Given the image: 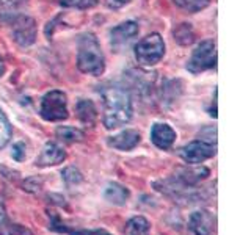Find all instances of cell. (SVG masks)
<instances>
[{"label":"cell","mask_w":251,"mask_h":235,"mask_svg":"<svg viewBox=\"0 0 251 235\" xmlns=\"http://www.w3.org/2000/svg\"><path fill=\"white\" fill-rule=\"evenodd\" d=\"M104 99V125L108 129H116L127 124L132 119V97L130 93L123 86H110L102 91Z\"/></svg>","instance_id":"1"},{"label":"cell","mask_w":251,"mask_h":235,"mask_svg":"<svg viewBox=\"0 0 251 235\" xmlns=\"http://www.w3.org/2000/svg\"><path fill=\"white\" fill-rule=\"evenodd\" d=\"M77 68L83 74L98 77L105 70V57L102 53L99 41L93 33H86L78 41Z\"/></svg>","instance_id":"2"},{"label":"cell","mask_w":251,"mask_h":235,"mask_svg":"<svg viewBox=\"0 0 251 235\" xmlns=\"http://www.w3.org/2000/svg\"><path fill=\"white\" fill-rule=\"evenodd\" d=\"M165 55V41L159 33L145 36L135 46V58L141 66H154Z\"/></svg>","instance_id":"3"},{"label":"cell","mask_w":251,"mask_h":235,"mask_svg":"<svg viewBox=\"0 0 251 235\" xmlns=\"http://www.w3.org/2000/svg\"><path fill=\"white\" fill-rule=\"evenodd\" d=\"M39 115L44 121L57 122L68 119V100L66 94L63 91L53 90L49 91L41 100V107H39Z\"/></svg>","instance_id":"4"},{"label":"cell","mask_w":251,"mask_h":235,"mask_svg":"<svg viewBox=\"0 0 251 235\" xmlns=\"http://www.w3.org/2000/svg\"><path fill=\"white\" fill-rule=\"evenodd\" d=\"M217 65V47L212 39L202 41L193 50L190 60L187 63V69L192 74H200L202 70H207L215 68Z\"/></svg>","instance_id":"5"},{"label":"cell","mask_w":251,"mask_h":235,"mask_svg":"<svg viewBox=\"0 0 251 235\" xmlns=\"http://www.w3.org/2000/svg\"><path fill=\"white\" fill-rule=\"evenodd\" d=\"M215 152H217L215 144L206 143V141H202V140H196L180 149L179 155H180V159L188 164H198V163H202L212 159V157L215 155Z\"/></svg>","instance_id":"6"},{"label":"cell","mask_w":251,"mask_h":235,"mask_svg":"<svg viewBox=\"0 0 251 235\" xmlns=\"http://www.w3.org/2000/svg\"><path fill=\"white\" fill-rule=\"evenodd\" d=\"M13 39L22 47L36 41V22L28 16H16L13 19Z\"/></svg>","instance_id":"7"},{"label":"cell","mask_w":251,"mask_h":235,"mask_svg":"<svg viewBox=\"0 0 251 235\" xmlns=\"http://www.w3.org/2000/svg\"><path fill=\"white\" fill-rule=\"evenodd\" d=\"M215 215L207 210H196L188 218V227L195 235H215Z\"/></svg>","instance_id":"8"},{"label":"cell","mask_w":251,"mask_h":235,"mask_svg":"<svg viewBox=\"0 0 251 235\" xmlns=\"http://www.w3.org/2000/svg\"><path fill=\"white\" fill-rule=\"evenodd\" d=\"M66 160V152L61 146L57 143H47L39 157L36 159L35 164L39 168H47V166H57V164L63 163Z\"/></svg>","instance_id":"9"},{"label":"cell","mask_w":251,"mask_h":235,"mask_svg":"<svg viewBox=\"0 0 251 235\" xmlns=\"http://www.w3.org/2000/svg\"><path fill=\"white\" fill-rule=\"evenodd\" d=\"M138 31L140 28L137 22H133V21L123 22L110 31V41H112V46L121 47L124 44H127L132 38H135L138 35Z\"/></svg>","instance_id":"10"},{"label":"cell","mask_w":251,"mask_h":235,"mask_svg":"<svg viewBox=\"0 0 251 235\" xmlns=\"http://www.w3.org/2000/svg\"><path fill=\"white\" fill-rule=\"evenodd\" d=\"M151 141L155 147L167 151L176 141V132L168 124H154L151 130Z\"/></svg>","instance_id":"11"},{"label":"cell","mask_w":251,"mask_h":235,"mask_svg":"<svg viewBox=\"0 0 251 235\" xmlns=\"http://www.w3.org/2000/svg\"><path fill=\"white\" fill-rule=\"evenodd\" d=\"M0 235H33L28 227L10 219L5 207V198L0 194Z\"/></svg>","instance_id":"12"},{"label":"cell","mask_w":251,"mask_h":235,"mask_svg":"<svg viewBox=\"0 0 251 235\" xmlns=\"http://www.w3.org/2000/svg\"><path fill=\"white\" fill-rule=\"evenodd\" d=\"M141 141V135L137 130H123L120 132L118 135L115 137H110L108 138V146L118 149V151H132L133 147H137L138 143Z\"/></svg>","instance_id":"13"},{"label":"cell","mask_w":251,"mask_h":235,"mask_svg":"<svg viewBox=\"0 0 251 235\" xmlns=\"http://www.w3.org/2000/svg\"><path fill=\"white\" fill-rule=\"evenodd\" d=\"M129 196H130V193L127 188L121 184H116V182H110L105 187V191H104L105 201L113 204V206H124V204L127 202Z\"/></svg>","instance_id":"14"},{"label":"cell","mask_w":251,"mask_h":235,"mask_svg":"<svg viewBox=\"0 0 251 235\" xmlns=\"http://www.w3.org/2000/svg\"><path fill=\"white\" fill-rule=\"evenodd\" d=\"M75 113L85 125H94L98 119V110L96 105L91 100L82 99L75 104Z\"/></svg>","instance_id":"15"},{"label":"cell","mask_w":251,"mask_h":235,"mask_svg":"<svg viewBox=\"0 0 251 235\" xmlns=\"http://www.w3.org/2000/svg\"><path fill=\"white\" fill-rule=\"evenodd\" d=\"M151 231V223L145 216H133L126 224L124 234L126 235H149Z\"/></svg>","instance_id":"16"},{"label":"cell","mask_w":251,"mask_h":235,"mask_svg":"<svg viewBox=\"0 0 251 235\" xmlns=\"http://www.w3.org/2000/svg\"><path fill=\"white\" fill-rule=\"evenodd\" d=\"M27 0H0V19H14Z\"/></svg>","instance_id":"17"},{"label":"cell","mask_w":251,"mask_h":235,"mask_svg":"<svg viewBox=\"0 0 251 235\" xmlns=\"http://www.w3.org/2000/svg\"><path fill=\"white\" fill-rule=\"evenodd\" d=\"M57 138L63 143H78V141L83 140V132L80 129H75V127H58L57 129Z\"/></svg>","instance_id":"18"},{"label":"cell","mask_w":251,"mask_h":235,"mask_svg":"<svg viewBox=\"0 0 251 235\" xmlns=\"http://www.w3.org/2000/svg\"><path fill=\"white\" fill-rule=\"evenodd\" d=\"M173 36L182 46L192 44L195 39V33L190 24H180V25H177V28H175V31H173Z\"/></svg>","instance_id":"19"},{"label":"cell","mask_w":251,"mask_h":235,"mask_svg":"<svg viewBox=\"0 0 251 235\" xmlns=\"http://www.w3.org/2000/svg\"><path fill=\"white\" fill-rule=\"evenodd\" d=\"M210 0H173V3L179 6L180 10L188 11V13H196L204 10L209 5Z\"/></svg>","instance_id":"20"},{"label":"cell","mask_w":251,"mask_h":235,"mask_svg":"<svg viewBox=\"0 0 251 235\" xmlns=\"http://www.w3.org/2000/svg\"><path fill=\"white\" fill-rule=\"evenodd\" d=\"M13 137V129H11V124L8 121V118L5 116V113L0 110V149H3L10 140Z\"/></svg>","instance_id":"21"},{"label":"cell","mask_w":251,"mask_h":235,"mask_svg":"<svg viewBox=\"0 0 251 235\" xmlns=\"http://www.w3.org/2000/svg\"><path fill=\"white\" fill-rule=\"evenodd\" d=\"M61 177L63 180H65V184L68 187H74V185H78V184H82V180H83V176H82V172L78 171L75 166H68L61 171Z\"/></svg>","instance_id":"22"},{"label":"cell","mask_w":251,"mask_h":235,"mask_svg":"<svg viewBox=\"0 0 251 235\" xmlns=\"http://www.w3.org/2000/svg\"><path fill=\"white\" fill-rule=\"evenodd\" d=\"M58 2L66 8H78V10H85V8H91L98 3V0H58Z\"/></svg>","instance_id":"23"},{"label":"cell","mask_w":251,"mask_h":235,"mask_svg":"<svg viewBox=\"0 0 251 235\" xmlns=\"http://www.w3.org/2000/svg\"><path fill=\"white\" fill-rule=\"evenodd\" d=\"M63 234H68V235H112L104 229H75L74 231L68 226H66V229Z\"/></svg>","instance_id":"24"},{"label":"cell","mask_w":251,"mask_h":235,"mask_svg":"<svg viewBox=\"0 0 251 235\" xmlns=\"http://www.w3.org/2000/svg\"><path fill=\"white\" fill-rule=\"evenodd\" d=\"M22 187H24V190L28 191V193H38L39 190H41L43 182L41 180H38L36 177H28V179H25V182L22 184Z\"/></svg>","instance_id":"25"},{"label":"cell","mask_w":251,"mask_h":235,"mask_svg":"<svg viewBox=\"0 0 251 235\" xmlns=\"http://www.w3.org/2000/svg\"><path fill=\"white\" fill-rule=\"evenodd\" d=\"M11 157H13L16 162H22L24 159H25V144H24V143H16V144H13Z\"/></svg>","instance_id":"26"},{"label":"cell","mask_w":251,"mask_h":235,"mask_svg":"<svg viewBox=\"0 0 251 235\" xmlns=\"http://www.w3.org/2000/svg\"><path fill=\"white\" fill-rule=\"evenodd\" d=\"M112 2L116 5V6H121V5H126V3H129L130 0H112Z\"/></svg>","instance_id":"27"},{"label":"cell","mask_w":251,"mask_h":235,"mask_svg":"<svg viewBox=\"0 0 251 235\" xmlns=\"http://www.w3.org/2000/svg\"><path fill=\"white\" fill-rule=\"evenodd\" d=\"M5 70H6V68H5V63L0 60V77H2L3 74H5Z\"/></svg>","instance_id":"28"}]
</instances>
